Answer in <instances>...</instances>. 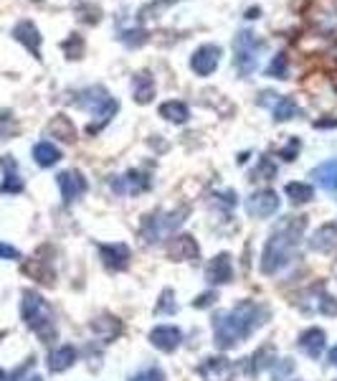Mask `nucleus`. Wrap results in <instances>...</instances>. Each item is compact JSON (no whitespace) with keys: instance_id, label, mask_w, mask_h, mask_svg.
I'll return each mask as SVG.
<instances>
[{"instance_id":"38","label":"nucleus","mask_w":337,"mask_h":381,"mask_svg":"<svg viewBox=\"0 0 337 381\" xmlns=\"http://www.w3.org/2000/svg\"><path fill=\"white\" fill-rule=\"evenodd\" d=\"M297 153H300V140L292 138V140H289V145H286L284 150H282V158H286V161H292V158H294Z\"/></svg>"},{"instance_id":"25","label":"nucleus","mask_w":337,"mask_h":381,"mask_svg":"<svg viewBox=\"0 0 337 381\" xmlns=\"http://www.w3.org/2000/svg\"><path fill=\"white\" fill-rule=\"evenodd\" d=\"M3 168H6V181H3V186H0V190L3 193H21L23 190V181L18 178V173H15V163L10 161V158H3Z\"/></svg>"},{"instance_id":"26","label":"nucleus","mask_w":337,"mask_h":381,"mask_svg":"<svg viewBox=\"0 0 337 381\" xmlns=\"http://www.w3.org/2000/svg\"><path fill=\"white\" fill-rule=\"evenodd\" d=\"M271 112H274V120L286 122V120H292L300 115V107H297V102H294L292 97H279L277 104L271 107Z\"/></svg>"},{"instance_id":"35","label":"nucleus","mask_w":337,"mask_h":381,"mask_svg":"<svg viewBox=\"0 0 337 381\" xmlns=\"http://www.w3.org/2000/svg\"><path fill=\"white\" fill-rule=\"evenodd\" d=\"M317 310H322V313H327V316H335V313H337V302L332 300V298H327V295H322V300L317 302Z\"/></svg>"},{"instance_id":"40","label":"nucleus","mask_w":337,"mask_h":381,"mask_svg":"<svg viewBox=\"0 0 337 381\" xmlns=\"http://www.w3.org/2000/svg\"><path fill=\"white\" fill-rule=\"evenodd\" d=\"M213 298H216L213 293H205V295H200L198 300H193V305H196V308H208L213 302Z\"/></svg>"},{"instance_id":"33","label":"nucleus","mask_w":337,"mask_h":381,"mask_svg":"<svg viewBox=\"0 0 337 381\" xmlns=\"http://www.w3.org/2000/svg\"><path fill=\"white\" fill-rule=\"evenodd\" d=\"M173 298V293L170 290H165L160 298V302H157V308H155V313H175V302L170 300Z\"/></svg>"},{"instance_id":"31","label":"nucleus","mask_w":337,"mask_h":381,"mask_svg":"<svg viewBox=\"0 0 337 381\" xmlns=\"http://www.w3.org/2000/svg\"><path fill=\"white\" fill-rule=\"evenodd\" d=\"M119 41L125 46H130V49H137V46H142L147 41V31H142V29L122 31V33H119Z\"/></svg>"},{"instance_id":"13","label":"nucleus","mask_w":337,"mask_h":381,"mask_svg":"<svg viewBox=\"0 0 337 381\" xmlns=\"http://www.w3.org/2000/svg\"><path fill=\"white\" fill-rule=\"evenodd\" d=\"M150 341H153L155 348H160V351L170 353V351H175L178 346H180L183 333H180V328H175V325H157V328L150 333Z\"/></svg>"},{"instance_id":"15","label":"nucleus","mask_w":337,"mask_h":381,"mask_svg":"<svg viewBox=\"0 0 337 381\" xmlns=\"http://www.w3.org/2000/svg\"><path fill=\"white\" fill-rule=\"evenodd\" d=\"M99 254H102L104 264L110 270H125L127 262H130V250H127L125 244H102Z\"/></svg>"},{"instance_id":"1","label":"nucleus","mask_w":337,"mask_h":381,"mask_svg":"<svg viewBox=\"0 0 337 381\" xmlns=\"http://www.w3.org/2000/svg\"><path fill=\"white\" fill-rule=\"evenodd\" d=\"M266 308L259 305V302L251 300H241L236 308L226 310V313H218L213 318V338H216V346L228 351L249 338L254 330L266 321Z\"/></svg>"},{"instance_id":"44","label":"nucleus","mask_w":337,"mask_h":381,"mask_svg":"<svg viewBox=\"0 0 337 381\" xmlns=\"http://www.w3.org/2000/svg\"><path fill=\"white\" fill-rule=\"evenodd\" d=\"M26 381H44L41 376H31V379H26Z\"/></svg>"},{"instance_id":"24","label":"nucleus","mask_w":337,"mask_h":381,"mask_svg":"<svg viewBox=\"0 0 337 381\" xmlns=\"http://www.w3.org/2000/svg\"><path fill=\"white\" fill-rule=\"evenodd\" d=\"M147 186H150V178H145L142 173H135V170H130L125 178H117V184L112 181V188L130 190V193H139V190H145Z\"/></svg>"},{"instance_id":"41","label":"nucleus","mask_w":337,"mask_h":381,"mask_svg":"<svg viewBox=\"0 0 337 381\" xmlns=\"http://www.w3.org/2000/svg\"><path fill=\"white\" fill-rule=\"evenodd\" d=\"M337 125V120H317L315 127H335Z\"/></svg>"},{"instance_id":"37","label":"nucleus","mask_w":337,"mask_h":381,"mask_svg":"<svg viewBox=\"0 0 337 381\" xmlns=\"http://www.w3.org/2000/svg\"><path fill=\"white\" fill-rule=\"evenodd\" d=\"M81 21L84 23H99V15H102V10L99 8H92V6H87L84 10H81Z\"/></svg>"},{"instance_id":"21","label":"nucleus","mask_w":337,"mask_h":381,"mask_svg":"<svg viewBox=\"0 0 337 381\" xmlns=\"http://www.w3.org/2000/svg\"><path fill=\"white\" fill-rule=\"evenodd\" d=\"M170 254L175 257V259H183V262L196 259V257H198V244H196V239L188 234L175 236V242L170 244Z\"/></svg>"},{"instance_id":"30","label":"nucleus","mask_w":337,"mask_h":381,"mask_svg":"<svg viewBox=\"0 0 337 381\" xmlns=\"http://www.w3.org/2000/svg\"><path fill=\"white\" fill-rule=\"evenodd\" d=\"M84 49H87V44H84V38H81L79 33H71V36L61 44V51L67 54V59H81V56H84Z\"/></svg>"},{"instance_id":"32","label":"nucleus","mask_w":337,"mask_h":381,"mask_svg":"<svg viewBox=\"0 0 337 381\" xmlns=\"http://www.w3.org/2000/svg\"><path fill=\"white\" fill-rule=\"evenodd\" d=\"M254 176V181H271V178L277 176V165L269 161V158H261V163H259V168L251 173Z\"/></svg>"},{"instance_id":"6","label":"nucleus","mask_w":337,"mask_h":381,"mask_svg":"<svg viewBox=\"0 0 337 381\" xmlns=\"http://www.w3.org/2000/svg\"><path fill=\"white\" fill-rule=\"evenodd\" d=\"M185 209H180L178 213H153V216H147L145 224H142V236H145L147 244L153 242H160L162 236L168 234V232H173V229L178 227V224H183V216H185Z\"/></svg>"},{"instance_id":"20","label":"nucleus","mask_w":337,"mask_h":381,"mask_svg":"<svg viewBox=\"0 0 337 381\" xmlns=\"http://www.w3.org/2000/svg\"><path fill=\"white\" fill-rule=\"evenodd\" d=\"M160 117H165L168 122H175V125H183L191 117V110L185 102H178V99H170V102L160 104Z\"/></svg>"},{"instance_id":"42","label":"nucleus","mask_w":337,"mask_h":381,"mask_svg":"<svg viewBox=\"0 0 337 381\" xmlns=\"http://www.w3.org/2000/svg\"><path fill=\"white\" fill-rule=\"evenodd\" d=\"M330 361H332V366L337 368V346H335V348H332V351H330Z\"/></svg>"},{"instance_id":"43","label":"nucleus","mask_w":337,"mask_h":381,"mask_svg":"<svg viewBox=\"0 0 337 381\" xmlns=\"http://www.w3.org/2000/svg\"><path fill=\"white\" fill-rule=\"evenodd\" d=\"M259 13H261V10H259V8H251L249 13H246V18H259Z\"/></svg>"},{"instance_id":"7","label":"nucleus","mask_w":337,"mask_h":381,"mask_svg":"<svg viewBox=\"0 0 337 381\" xmlns=\"http://www.w3.org/2000/svg\"><path fill=\"white\" fill-rule=\"evenodd\" d=\"M198 374L203 381H234L236 366L226 356H211L198 366Z\"/></svg>"},{"instance_id":"45","label":"nucleus","mask_w":337,"mask_h":381,"mask_svg":"<svg viewBox=\"0 0 337 381\" xmlns=\"http://www.w3.org/2000/svg\"><path fill=\"white\" fill-rule=\"evenodd\" d=\"M0 379H3V371H0Z\"/></svg>"},{"instance_id":"46","label":"nucleus","mask_w":337,"mask_h":381,"mask_svg":"<svg viewBox=\"0 0 337 381\" xmlns=\"http://www.w3.org/2000/svg\"><path fill=\"white\" fill-rule=\"evenodd\" d=\"M335 8H337V0H335Z\"/></svg>"},{"instance_id":"23","label":"nucleus","mask_w":337,"mask_h":381,"mask_svg":"<svg viewBox=\"0 0 337 381\" xmlns=\"http://www.w3.org/2000/svg\"><path fill=\"white\" fill-rule=\"evenodd\" d=\"M33 158H36V163L41 165V168H51V165H56V163L61 161V150L53 143H38L36 147H33Z\"/></svg>"},{"instance_id":"36","label":"nucleus","mask_w":337,"mask_h":381,"mask_svg":"<svg viewBox=\"0 0 337 381\" xmlns=\"http://www.w3.org/2000/svg\"><path fill=\"white\" fill-rule=\"evenodd\" d=\"M33 3H41V6H51V8H71V6H81V0H33Z\"/></svg>"},{"instance_id":"19","label":"nucleus","mask_w":337,"mask_h":381,"mask_svg":"<svg viewBox=\"0 0 337 381\" xmlns=\"http://www.w3.org/2000/svg\"><path fill=\"white\" fill-rule=\"evenodd\" d=\"M49 135H53L61 143H74L76 140V127L67 115H56L51 120V125H49Z\"/></svg>"},{"instance_id":"10","label":"nucleus","mask_w":337,"mask_h":381,"mask_svg":"<svg viewBox=\"0 0 337 381\" xmlns=\"http://www.w3.org/2000/svg\"><path fill=\"white\" fill-rule=\"evenodd\" d=\"M56 184L61 188V198H64V204H71L76 198H81L87 193V181L81 176L79 170H64L56 176Z\"/></svg>"},{"instance_id":"17","label":"nucleus","mask_w":337,"mask_h":381,"mask_svg":"<svg viewBox=\"0 0 337 381\" xmlns=\"http://www.w3.org/2000/svg\"><path fill=\"white\" fill-rule=\"evenodd\" d=\"M300 348L307 353L309 359H320V353L325 351V330L309 328L300 336Z\"/></svg>"},{"instance_id":"12","label":"nucleus","mask_w":337,"mask_h":381,"mask_svg":"<svg viewBox=\"0 0 337 381\" xmlns=\"http://www.w3.org/2000/svg\"><path fill=\"white\" fill-rule=\"evenodd\" d=\"M234 277V264H231V257L228 254H218L213 257L208 267H205V279L211 285H226Z\"/></svg>"},{"instance_id":"8","label":"nucleus","mask_w":337,"mask_h":381,"mask_svg":"<svg viewBox=\"0 0 337 381\" xmlns=\"http://www.w3.org/2000/svg\"><path fill=\"white\" fill-rule=\"evenodd\" d=\"M279 209V196L277 190H257V193H251L249 201H246V211L251 216H257V219H269L271 213H277Z\"/></svg>"},{"instance_id":"9","label":"nucleus","mask_w":337,"mask_h":381,"mask_svg":"<svg viewBox=\"0 0 337 381\" xmlns=\"http://www.w3.org/2000/svg\"><path fill=\"white\" fill-rule=\"evenodd\" d=\"M218 61H221V46L205 44L200 49H196V54L191 56V69L198 76H208V74L216 72Z\"/></svg>"},{"instance_id":"29","label":"nucleus","mask_w":337,"mask_h":381,"mask_svg":"<svg viewBox=\"0 0 337 381\" xmlns=\"http://www.w3.org/2000/svg\"><path fill=\"white\" fill-rule=\"evenodd\" d=\"M266 76H271V79H286V76H289L286 54H277V56L269 61V66H266Z\"/></svg>"},{"instance_id":"28","label":"nucleus","mask_w":337,"mask_h":381,"mask_svg":"<svg viewBox=\"0 0 337 381\" xmlns=\"http://www.w3.org/2000/svg\"><path fill=\"white\" fill-rule=\"evenodd\" d=\"M178 0H153V3H147L142 10L137 13V21L139 23H147V21H155V18H160V13L165 8L175 6Z\"/></svg>"},{"instance_id":"5","label":"nucleus","mask_w":337,"mask_h":381,"mask_svg":"<svg viewBox=\"0 0 337 381\" xmlns=\"http://www.w3.org/2000/svg\"><path fill=\"white\" fill-rule=\"evenodd\" d=\"M264 41L257 38V33L251 31H241L239 36L234 38V66L236 72L241 76H251L257 72V64H259V54L264 51Z\"/></svg>"},{"instance_id":"27","label":"nucleus","mask_w":337,"mask_h":381,"mask_svg":"<svg viewBox=\"0 0 337 381\" xmlns=\"http://www.w3.org/2000/svg\"><path fill=\"white\" fill-rule=\"evenodd\" d=\"M286 196L292 204H307L315 198V188L309 184H302V181H294V184H286Z\"/></svg>"},{"instance_id":"14","label":"nucleus","mask_w":337,"mask_h":381,"mask_svg":"<svg viewBox=\"0 0 337 381\" xmlns=\"http://www.w3.org/2000/svg\"><path fill=\"white\" fill-rule=\"evenodd\" d=\"M309 247L315 252H322V254H330L337 250V224H325L312 234L309 239Z\"/></svg>"},{"instance_id":"4","label":"nucleus","mask_w":337,"mask_h":381,"mask_svg":"<svg viewBox=\"0 0 337 381\" xmlns=\"http://www.w3.org/2000/svg\"><path fill=\"white\" fill-rule=\"evenodd\" d=\"M21 313L23 321L31 330H36L41 338H51L56 333L53 328V310L51 305L41 298L38 293H23V302H21Z\"/></svg>"},{"instance_id":"16","label":"nucleus","mask_w":337,"mask_h":381,"mask_svg":"<svg viewBox=\"0 0 337 381\" xmlns=\"http://www.w3.org/2000/svg\"><path fill=\"white\" fill-rule=\"evenodd\" d=\"M132 95L137 104H150L155 97V79L150 72H137L132 76Z\"/></svg>"},{"instance_id":"34","label":"nucleus","mask_w":337,"mask_h":381,"mask_svg":"<svg viewBox=\"0 0 337 381\" xmlns=\"http://www.w3.org/2000/svg\"><path fill=\"white\" fill-rule=\"evenodd\" d=\"M132 381H165V376H162L160 368H147V371H142V374H137Z\"/></svg>"},{"instance_id":"22","label":"nucleus","mask_w":337,"mask_h":381,"mask_svg":"<svg viewBox=\"0 0 337 381\" xmlns=\"http://www.w3.org/2000/svg\"><path fill=\"white\" fill-rule=\"evenodd\" d=\"M74 361H76V351H74L71 346H61V348H56V351L49 356V368H51L53 374H59V371L71 368Z\"/></svg>"},{"instance_id":"39","label":"nucleus","mask_w":337,"mask_h":381,"mask_svg":"<svg viewBox=\"0 0 337 381\" xmlns=\"http://www.w3.org/2000/svg\"><path fill=\"white\" fill-rule=\"evenodd\" d=\"M18 257H21V252L15 250V247L0 242V259H18Z\"/></svg>"},{"instance_id":"2","label":"nucleus","mask_w":337,"mask_h":381,"mask_svg":"<svg viewBox=\"0 0 337 381\" xmlns=\"http://www.w3.org/2000/svg\"><path fill=\"white\" fill-rule=\"evenodd\" d=\"M304 227H307L304 216H286V219L279 221V227L271 232L264 254H261V272L264 275H277L279 270H284L286 264L292 262L294 254L300 252Z\"/></svg>"},{"instance_id":"11","label":"nucleus","mask_w":337,"mask_h":381,"mask_svg":"<svg viewBox=\"0 0 337 381\" xmlns=\"http://www.w3.org/2000/svg\"><path fill=\"white\" fill-rule=\"evenodd\" d=\"M13 38L18 41V44H23L26 49H28L36 59H41V31L36 29V23L33 21H18L13 26Z\"/></svg>"},{"instance_id":"3","label":"nucleus","mask_w":337,"mask_h":381,"mask_svg":"<svg viewBox=\"0 0 337 381\" xmlns=\"http://www.w3.org/2000/svg\"><path fill=\"white\" fill-rule=\"evenodd\" d=\"M76 107H81V110H89L92 115L96 117V122H92L89 125V135H96V132L102 130L107 122H110L114 115H117L119 110V102L117 99H112L110 95H107V89L104 87H87L81 89V92H76L71 99Z\"/></svg>"},{"instance_id":"18","label":"nucleus","mask_w":337,"mask_h":381,"mask_svg":"<svg viewBox=\"0 0 337 381\" xmlns=\"http://www.w3.org/2000/svg\"><path fill=\"white\" fill-rule=\"evenodd\" d=\"M312 178L317 181V186L325 190H337V158L335 161H327L322 165H317L312 170Z\"/></svg>"}]
</instances>
